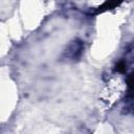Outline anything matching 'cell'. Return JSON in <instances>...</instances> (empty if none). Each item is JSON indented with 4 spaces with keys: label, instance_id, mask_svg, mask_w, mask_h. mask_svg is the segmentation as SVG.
Returning <instances> with one entry per match:
<instances>
[{
    "label": "cell",
    "instance_id": "cell-3",
    "mask_svg": "<svg viewBox=\"0 0 134 134\" xmlns=\"http://www.w3.org/2000/svg\"><path fill=\"white\" fill-rule=\"evenodd\" d=\"M116 71L117 72H125L126 71V69H127V64L124 62V61H120V62H118L117 63V65H116Z\"/></svg>",
    "mask_w": 134,
    "mask_h": 134
},
{
    "label": "cell",
    "instance_id": "cell-2",
    "mask_svg": "<svg viewBox=\"0 0 134 134\" xmlns=\"http://www.w3.org/2000/svg\"><path fill=\"white\" fill-rule=\"evenodd\" d=\"M120 2H121V0H108V1H106V2L99 7L98 12H105V10L111 9V8L115 7L116 5H118Z\"/></svg>",
    "mask_w": 134,
    "mask_h": 134
},
{
    "label": "cell",
    "instance_id": "cell-1",
    "mask_svg": "<svg viewBox=\"0 0 134 134\" xmlns=\"http://www.w3.org/2000/svg\"><path fill=\"white\" fill-rule=\"evenodd\" d=\"M84 43L82 40H73L63 52V58L68 61H77L84 52Z\"/></svg>",
    "mask_w": 134,
    "mask_h": 134
}]
</instances>
